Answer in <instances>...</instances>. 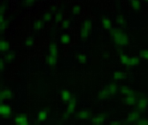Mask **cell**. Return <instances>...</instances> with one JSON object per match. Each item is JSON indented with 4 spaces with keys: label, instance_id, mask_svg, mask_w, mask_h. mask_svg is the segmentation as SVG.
Wrapping results in <instances>:
<instances>
[{
    "label": "cell",
    "instance_id": "obj_1",
    "mask_svg": "<svg viewBox=\"0 0 148 125\" xmlns=\"http://www.w3.org/2000/svg\"><path fill=\"white\" fill-rule=\"evenodd\" d=\"M110 38L113 44L120 48L126 47L130 43V37L127 31L121 27H113L110 31Z\"/></svg>",
    "mask_w": 148,
    "mask_h": 125
},
{
    "label": "cell",
    "instance_id": "obj_2",
    "mask_svg": "<svg viewBox=\"0 0 148 125\" xmlns=\"http://www.w3.org/2000/svg\"><path fill=\"white\" fill-rule=\"evenodd\" d=\"M92 26H93V22L91 19L88 18L83 21L82 27H81V30H80V38L83 42L86 41L88 37L90 36L92 31Z\"/></svg>",
    "mask_w": 148,
    "mask_h": 125
},
{
    "label": "cell",
    "instance_id": "obj_3",
    "mask_svg": "<svg viewBox=\"0 0 148 125\" xmlns=\"http://www.w3.org/2000/svg\"><path fill=\"white\" fill-rule=\"evenodd\" d=\"M76 106H77V100L75 97H73V99L66 104V109L64 112L62 117L64 119H69L72 115H75L76 113Z\"/></svg>",
    "mask_w": 148,
    "mask_h": 125
},
{
    "label": "cell",
    "instance_id": "obj_4",
    "mask_svg": "<svg viewBox=\"0 0 148 125\" xmlns=\"http://www.w3.org/2000/svg\"><path fill=\"white\" fill-rule=\"evenodd\" d=\"M147 108H148V96L144 94L138 96L137 104L135 106V109L143 114L147 110Z\"/></svg>",
    "mask_w": 148,
    "mask_h": 125
},
{
    "label": "cell",
    "instance_id": "obj_5",
    "mask_svg": "<svg viewBox=\"0 0 148 125\" xmlns=\"http://www.w3.org/2000/svg\"><path fill=\"white\" fill-rule=\"evenodd\" d=\"M0 115H1V117L4 119L11 118L12 115V106L5 102L1 103V105H0Z\"/></svg>",
    "mask_w": 148,
    "mask_h": 125
},
{
    "label": "cell",
    "instance_id": "obj_6",
    "mask_svg": "<svg viewBox=\"0 0 148 125\" xmlns=\"http://www.w3.org/2000/svg\"><path fill=\"white\" fill-rule=\"evenodd\" d=\"M13 98V91L10 88L5 87L1 89L0 91V102L4 103L5 101L11 100Z\"/></svg>",
    "mask_w": 148,
    "mask_h": 125
},
{
    "label": "cell",
    "instance_id": "obj_7",
    "mask_svg": "<svg viewBox=\"0 0 148 125\" xmlns=\"http://www.w3.org/2000/svg\"><path fill=\"white\" fill-rule=\"evenodd\" d=\"M75 117L78 120H88L92 118L91 117V112L88 108H83L75 114Z\"/></svg>",
    "mask_w": 148,
    "mask_h": 125
},
{
    "label": "cell",
    "instance_id": "obj_8",
    "mask_svg": "<svg viewBox=\"0 0 148 125\" xmlns=\"http://www.w3.org/2000/svg\"><path fill=\"white\" fill-rule=\"evenodd\" d=\"M107 116H108V115L106 113H104V112L99 113L91 118V124L92 125H102L105 122V121L106 120Z\"/></svg>",
    "mask_w": 148,
    "mask_h": 125
},
{
    "label": "cell",
    "instance_id": "obj_9",
    "mask_svg": "<svg viewBox=\"0 0 148 125\" xmlns=\"http://www.w3.org/2000/svg\"><path fill=\"white\" fill-rule=\"evenodd\" d=\"M115 22L116 24L121 27V29H126L129 25V21L127 17L123 14V13H118L115 16Z\"/></svg>",
    "mask_w": 148,
    "mask_h": 125
},
{
    "label": "cell",
    "instance_id": "obj_10",
    "mask_svg": "<svg viewBox=\"0 0 148 125\" xmlns=\"http://www.w3.org/2000/svg\"><path fill=\"white\" fill-rule=\"evenodd\" d=\"M142 117V113L138 112V110H133L131 112L129 113L128 116H127V122H137L138 120H140Z\"/></svg>",
    "mask_w": 148,
    "mask_h": 125
},
{
    "label": "cell",
    "instance_id": "obj_11",
    "mask_svg": "<svg viewBox=\"0 0 148 125\" xmlns=\"http://www.w3.org/2000/svg\"><path fill=\"white\" fill-rule=\"evenodd\" d=\"M106 88L107 89V91H108V93H109L110 98H112V97L115 96L119 92L120 86L117 84L116 82H113L108 83V84H106Z\"/></svg>",
    "mask_w": 148,
    "mask_h": 125
},
{
    "label": "cell",
    "instance_id": "obj_12",
    "mask_svg": "<svg viewBox=\"0 0 148 125\" xmlns=\"http://www.w3.org/2000/svg\"><path fill=\"white\" fill-rule=\"evenodd\" d=\"M60 99H61L62 102L66 103V104H68L74 97L72 95L71 91L68 89H62L60 92Z\"/></svg>",
    "mask_w": 148,
    "mask_h": 125
},
{
    "label": "cell",
    "instance_id": "obj_13",
    "mask_svg": "<svg viewBox=\"0 0 148 125\" xmlns=\"http://www.w3.org/2000/svg\"><path fill=\"white\" fill-rule=\"evenodd\" d=\"M13 121H14V123L16 125H22V124L29 123V117L25 113H21L16 115Z\"/></svg>",
    "mask_w": 148,
    "mask_h": 125
},
{
    "label": "cell",
    "instance_id": "obj_14",
    "mask_svg": "<svg viewBox=\"0 0 148 125\" xmlns=\"http://www.w3.org/2000/svg\"><path fill=\"white\" fill-rule=\"evenodd\" d=\"M101 26L105 30L111 31L113 30V22L111 19L107 16H104L101 19Z\"/></svg>",
    "mask_w": 148,
    "mask_h": 125
},
{
    "label": "cell",
    "instance_id": "obj_15",
    "mask_svg": "<svg viewBox=\"0 0 148 125\" xmlns=\"http://www.w3.org/2000/svg\"><path fill=\"white\" fill-rule=\"evenodd\" d=\"M138 99V94H135V95H130V96L124 97L123 102H124V104H125V105H127V106H136V104H137Z\"/></svg>",
    "mask_w": 148,
    "mask_h": 125
},
{
    "label": "cell",
    "instance_id": "obj_16",
    "mask_svg": "<svg viewBox=\"0 0 148 125\" xmlns=\"http://www.w3.org/2000/svg\"><path fill=\"white\" fill-rule=\"evenodd\" d=\"M119 93H120L121 95L124 96V97L137 94V92H136L135 91L132 90V89H131L130 86H128V85H122V86H120Z\"/></svg>",
    "mask_w": 148,
    "mask_h": 125
},
{
    "label": "cell",
    "instance_id": "obj_17",
    "mask_svg": "<svg viewBox=\"0 0 148 125\" xmlns=\"http://www.w3.org/2000/svg\"><path fill=\"white\" fill-rule=\"evenodd\" d=\"M49 116V111L46 108H43L40 111H38L37 114V121L40 122H44L48 119Z\"/></svg>",
    "mask_w": 148,
    "mask_h": 125
},
{
    "label": "cell",
    "instance_id": "obj_18",
    "mask_svg": "<svg viewBox=\"0 0 148 125\" xmlns=\"http://www.w3.org/2000/svg\"><path fill=\"white\" fill-rule=\"evenodd\" d=\"M45 63L50 67H54L58 64V56H53V55L48 54L45 57Z\"/></svg>",
    "mask_w": 148,
    "mask_h": 125
},
{
    "label": "cell",
    "instance_id": "obj_19",
    "mask_svg": "<svg viewBox=\"0 0 148 125\" xmlns=\"http://www.w3.org/2000/svg\"><path fill=\"white\" fill-rule=\"evenodd\" d=\"M60 42L63 45H69L72 42V36L69 33H63L60 36Z\"/></svg>",
    "mask_w": 148,
    "mask_h": 125
},
{
    "label": "cell",
    "instance_id": "obj_20",
    "mask_svg": "<svg viewBox=\"0 0 148 125\" xmlns=\"http://www.w3.org/2000/svg\"><path fill=\"white\" fill-rule=\"evenodd\" d=\"M11 49V45L9 43V41H7L5 38H1V41H0V52L3 53H6L8 52Z\"/></svg>",
    "mask_w": 148,
    "mask_h": 125
},
{
    "label": "cell",
    "instance_id": "obj_21",
    "mask_svg": "<svg viewBox=\"0 0 148 125\" xmlns=\"http://www.w3.org/2000/svg\"><path fill=\"white\" fill-rule=\"evenodd\" d=\"M45 21L43 20H40V19H37V20H35L33 21V24H32V29L34 31H40L42 30L44 27H45Z\"/></svg>",
    "mask_w": 148,
    "mask_h": 125
},
{
    "label": "cell",
    "instance_id": "obj_22",
    "mask_svg": "<svg viewBox=\"0 0 148 125\" xmlns=\"http://www.w3.org/2000/svg\"><path fill=\"white\" fill-rule=\"evenodd\" d=\"M9 26V21L5 15H0V32L4 34Z\"/></svg>",
    "mask_w": 148,
    "mask_h": 125
},
{
    "label": "cell",
    "instance_id": "obj_23",
    "mask_svg": "<svg viewBox=\"0 0 148 125\" xmlns=\"http://www.w3.org/2000/svg\"><path fill=\"white\" fill-rule=\"evenodd\" d=\"M15 58H16V52L15 51H12V50L9 51L8 52L5 53L4 57H3V59L7 63H12V61H14Z\"/></svg>",
    "mask_w": 148,
    "mask_h": 125
},
{
    "label": "cell",
    "instance_id": "obj_24",
    "mask_svg": "<svg viewBox=\"0 0 148 125\" xmlns=\"http://www.w3.org/2000/svg\"><path fill=\"white\" fill-rule=\"evenodd\" d=\"M126 77H127L126 74H125L124 72H123V71H121V70L114 71V72L112 74V78H113L114 82L123 81V80H124Z\"/></svg>",
    "mask_w": 148,
    "mask_h": 125
},
{
    "label": "cell",
    "instance_id": "obj_25",
    "mask_svg": "<svg viewBox=\"0 0 148 125\" xmlns=\"http://www.w3.org/2000/svg\"><path fill=\"white\" fill-rule=\"evenodd\" d=\"M97 99L99 101H103V100H106L110 99L109 93H108V91H107V89L106 88V86L99 92V94L97 96Z\"/></svg>",
    "mask_w": 148,
    "mask_h": 125
},
{
    "label": "cell",
    "instance_id": "obj_26",
    "mask_svg": "<svg viewBox=\"0 0 148 125\" xmlns=\"http://www.w3.org/2000/svg\"><path fill=\"white\" fill-rule=\"evenodd\" d=\"M141 63V59L139 56H131L130 57L129 65L127 67H138Z\"/></svg>",
    "mask_w": 148,
    "mask_h": 125
},
{
    "label": "cell",
    "instance_id": "obj_27",
    "mask_svg": "<svg viewBox=\"0 0 148 125\" xmlns=\"http://www.w3.org/2000/svg\"><path fill=\"white\" fill-rule=\"evenodd\" d=\"M130 8L135 12H139L141 11L142 4L138 0H131L130 2Z\"/></svg>",
    "mask_w": 148,
    "mask_h": 125
},
{
    "label": "cell",
    "instance_id": "obj_28",
    "mask_svg": "<svg viewBox=\"0 0 148 125\" xmlns=\"http://www.w3.org/2000/svg\"><path fill=\"white\" fill-rule=\"evenodd\" d=\"M129 60H130V56L128 54L124 53V52H122L120 55H119V61L120 63L125 66V67H128L129 65Z\"/></svg>",
    "mask_w": 148,
    "mask_h": 125
},
{
    "label": "cell",
    "instance_id": "obj_29",
    "mask_svg": "<svg viewBox=\"0 0 148 125\" xmlns=\"http://www.w3.org/2000/svg\"><path fill=\"white\" fill-rule=\"evenodd\" d=\"M48 54L53 55V56H58L59 54V50H58V45L56 44H51L48 47Z\"/></svg>",
    "mask_w": 148,
    "mask_h": 125
},
{
    "label": "cell",
    "instance_id": "obj_30",
    "mask_svg": "<svg viewBox=\"0 0 148 125\" xmlns=\"http://www.w3.org/2000/svg\"><path fill=\"white\" fill-rule=\"evenodd\" d=\"M54 21L56 23H60V22H62L63 20H64V12L62 10H58L55 14H54V18H53Z\"/></svg>",
    "mask_w": 148,
    "mask_h": 125
},
{
    "label": "cell",
    "instance_id": "obj_31",
    "mask_svg": "<svg viewBox=\"0 0 148 125\" xmlns=\"http://www.w3.org/2000/svg\"><path fill=\"white\" fill-rule=\"evenodd\" d=\"M76 60L80 63V64H85L87 63V56L84 53V52H78L76 54Z\"/></svg>",
    "mask_w": 148,
    "mask_h": 125
},
{
    "label": "cell",
    "instance_id": "obj_32",
    "mask_svg": "<svg viewBox=\"0 0 148 125\" xmlns=\"http://www.w3.org/2000/svg\"><path fill=\"white\" fill-rule=\"evenodd\" d=\"M53 17L52 16V13L50 12V11H47V12H45L42 15V20L45 21V22H50L53 20Z\"/></svg>",
    "mask_w": 148,
    "mask_h": 125
},
{
    "label": "cell",
    "instance_id": "obj_33",
    "mask_svg": "<svg viewBox=\"0 0 148 125\" xmlns=\"http://www.w3.org/2000/svg\"><path fill=\"white\" fill-rule=\"evenodd\" d=\"M23 45H24V46H25L26 48H28V49L31 48V47L34 45V38H33L32 36H28V37H27V38L24 40Z\"/></svg>",
    "mask_w": 148,
    "mask_h": 125
},
{
    "label": "cell",
    "instance_id": "obj_34",
    "mask_svg": "<svg viewBox=\"0 0 148 125\" xmlns=\"http://www.w3.org/2000/svg\"><path fill=\"white\" fill-rule=\"evenodd\" d=\"M138 56L141 60L148 61V49H142L138 52Z\"/></svg>",
    "mask_w": 148,
    "mask_h": 125
},
{
    "label": "cell",
    "instance_id": "obj_35",
    "mask_svg": "<svg viewBox=\"0 0 148 125\" xmlns=\"http://www.w3.org/2000/svg\"><path fill=\"white\" fill-rule=\"evenodd\" d=\"M81 12H82V6L80 5H75L71 8V12L74 15H79Z\"/></svg>",
    "mask_w": 148,
    "mask_h": 125
},
{
    "label": "cell",
    "instance_id": "obj_36",
    "mask_svg": "<svg viewBox=\"0 0 148 125\" xmlns=\"http://www.w3.org/2000/svg\"><path fill=\"white\" fill-rule=\"evenodd\" d=\"M71 27V21L69 19H64L63 21L61 22V27L64 30H68L69 29H70Z\"/></svg>",
    "mask_w": 148,
    "mask_h": 125
},
{
    "label": "cell",
    "instance_id": "obj_37",
    "mask_svg": "<svg viewBox=\"0 0 148 125\" xmlns=\"http://www.w3.org/2000/svg\"><path fill=\"white\" fill-rule=\"evenodd\" d=\"M7 7H8L7 2H2L1 3V5H0V15H5V14Z\"/></svg>",
    "mask_w": 148,
    "mask_h": 125
},
{
    "label": "cell",
    "instance_id": "obj_38",
    "mask_svg": "<svg viewBox=\"0 0 148 125\" xmlns=\"http://www.w3.org/2000/svg\"><path fill=\"white\" fill-rule=\"evenodd\" d=\"M5 60L3 59V58H1L0 59V72L1 73H3L4 71H5Z\"/></svg>",
    "mask_w": 148,
    "mask_h": 125
},
{
    "label": "cell",
    "instance_id": "obj_39",
    "mask_svg": "<svg viewBox=\"0 0 148 125\" xmlns=\"http://www.w3.org/2000/svg\"><path fill=\"white\" fill-rule=\"evenodd\" d=\"M135 125H148V119L141 118L135 123Z\"/></svg>",
    "mask_w": 148,
    "mask_h": 125
},
{
    "label": "cell",
    "instance_id": "obj_40",
    "mask_svg": "<svg viewBox=\"0 0 148 125\" xmlns=\"http://www.w3.org/2000/svg\"><path fill=\"white\" fill-rule=\"evenodd\" d=\"M108 125H127V124L126 122H122V121H113Z\"/></svg>",
    "mask_w": 148,
    "mask_h": 125
},
{
    "label": "cell",
    "instance_id": "obj_41",
    "mask_svg": "<svg viewBox=\"0 0 148 125\" xmlns=\"http://www.w3.org/2000/svg\"><path fill=\"white\" fill-rule=\"evenodd\" d=\"M34 3H35V2H34V1H32V0H30V1H29V0H27V1H25V2H24V4H26V5H27V6H32Z\"/></svg>",
    "mask_w": 148,
    "mask_h": 125
},
{
    "label": "cell",
    "instance_id": "obj_42",
    "mask_svg": "<svg viewBox=\"0 0 148 125\" xmlns=\"http://www.w3.org/2000/svg\"><path fill=\"white\" fill-rule=\"evenodd\" d=\"M22 125H31V124H29V123H26V124H22Z\"/></svg>",
    "mask_w": 148,
    "mask_h": 125
}]
</instances>
